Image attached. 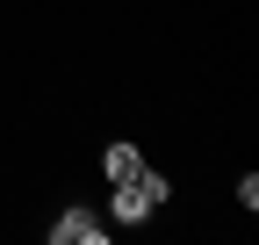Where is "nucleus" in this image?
Returning a JSON list of instances; mask_svg holds the SVG:
<instances>
[{
	"mask_svg": "<svg viewBox=\"0 0 259 245\" xmlns=\"http://www.w3.org/2000/svg\"><path fill=\"white\" fill-rule=\"evenodd\" d=\"M151 217H158V209L144 202L137 180H115V195H108V224H130V231H137V224H151Z\"/></svg>",
	"mask_w": 259,
	"mask_h": 245,
	"instance_id": "2",
	"label": "nucleus"
},
{
	"mask_svg": "<svg viewBox=\"0 0 259 245\" xmlns=\"http://www.w3.org/2000/svg\"><path fill=\"white\" fill-rule=\"evenodd\" d=\"M51 245H108V217H94V209H65V217L51 224Z\"/></svg>",
	"mask_w": 259,
	"mask_h": 245,
	"instance_id": "1",
	"label": "nucleus"
},
{
	"mask_svg": "<svg viewBox=\"0 0 259 245\" xmlns=\"http://www.w3.org/2000/svg\"><path fill=\"white\" fill-rule=\"evenodd\" d=\"M137 188H144V202H151V209H166V202H173V180L158 173V166H137Z\"/></svg>",
	"mask_w": 259,
	"mask_h": 245,
	"instance_id": "4",
	"label": "nucleus"
},
{
	"mask_svg": "<svg viewBox=\"0 0 259 245\" xmlns=\"http://www.w3.org/2000/svg\"><path fill=\"white\" fill-rule=\"evenodd\" d=\"M137 166H144V151L130 144V137H115V144L101 151V173H108V180H137Z\"/></svg>",
	"mask_w": 259,
	"mask_h": 245,
	"instance_id": "3",
	"label": "nucleus"
}]
</instances>
